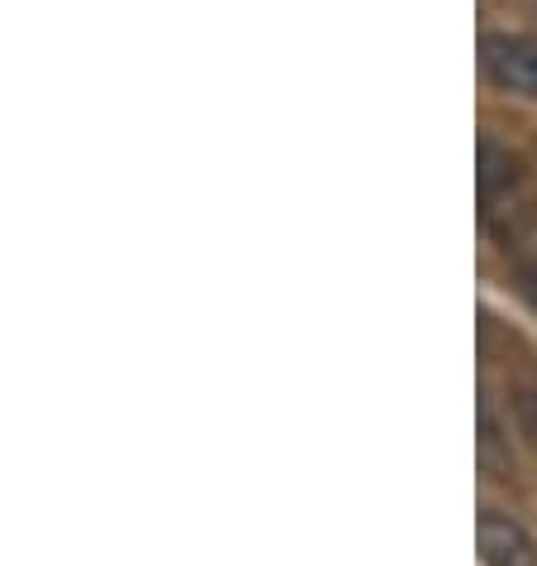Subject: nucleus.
I'll list each match as a JSON object with an SVG mask.
<instances>
[{"label":"nucleus","instance_id":"3","mask_svg":"<svg viewBox=\"0 0 537 566\" xmlns=\"http://www.w3.org/2000/svg\"><path fill=\"white\" fill-rule=\"evenodd\" d=\"M523 188V159L504 149L499 139H480V197L485 211H499V202H514Z\"/></svg>","mask_w":537,"mask_h":566},{"label":"nucleus","instance_id":"2","mask_svg":"<svg viewBox=\"0 0 537 566\" xmlns=\"http://www.w3.org/2000/svg\"><path fill=\"white\" fill-rule=\"evenodd\" d=\"M480 557L485 566H537V543L528 537L518 518L499 514V509H480Z\"/></svg>","mask_w":537,"mask_h":566},{"label":"nucleus","instance_id":"4","mask_svg":"<svg viewBox=\"0 0 537 566\" xmlns=\"http://www.w3.org/2000/svg\"><path fill=\"white\" fill-rule=\"evenodd\" d=\"M518 283H523V298H528V303H533V313H537V254H533V260H523Z\"/></svg>","mask_w":537,"mask_h":566},{"label":"nucleus","instance_id":"1","mask_svg":"<svg viewBox=\"0 0 537 566\" xmlns=\"http://www.w3.org/2000/svg\"><path fill=\"white\" fill-rule=\"evenodd\" d=\"M480 73L499 92L537 96V39L528 34H485L480 39Z\"/></svg>","mask_w":537,"mask_h":566}]
</instances>
